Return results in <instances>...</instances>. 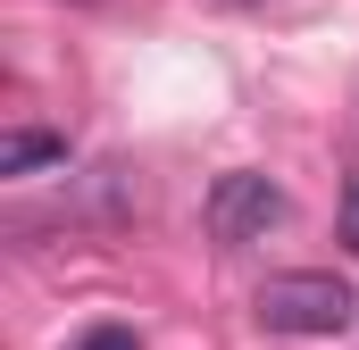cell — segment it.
<instances>
[{"mask_svg": "<svg viewBox=\"0 0 359 350\" xmlns=\"http://www.w3.org/2000/svg\"><path fill=\"white\" fill-rule=\"evenodd\" d=\"M359 317L351 284L334 267H292V275H268L259 284V326L268 334H292V342H326Z\"/></svg>", "mask_w": 359, "mask_h": 350, "instance_id": "obj_1", "label": "cell"}, {"mask_svg": "<svg viewBox=\"0 0 359 350\" xmlns=\"http://www.w3.org/2000/svg\"><path fill=\"white\" fill-rule=\"evenodd\" d=\"M276 225H284V192L259 167H234L209 183V234L217 242H268Z\"/></svg>", "mask_w": 359, "mask_h": 350, "instance_id": "obj_2", "label": "cell"}, {"mask_svg": "<svg viewBox=\"0 0 359 350\" xmlns=\"http://www.w3.org/2000/svg\"><path fill=\"white\" fill-rule=\"evenodd\" d=\"M42 167H67V142L59 134H34V125L0 134V175H42Z\"/></svg>", "mask_w": 359, "mask_h": 350, "instance_id": "obj_3", "label": "cell"}, {"mask_svg": "<svg viewBox=\"0 0 359 350\" xmlns=\"http://www.w3.org/2000/svg\"><path fill=\"white\" fill-rule=\"evenodd\" d=\"M76 350H142V342H134L126 326H92V334H84V342H76Z\"/></svg>", "mask_w": 359, "mask_h": 350, "instance_id": "obj_4", "label": "cell"}, {"mask_svg": "<svg viewBox=\"0 0 359 350\" xmlns=\"http://www.w3.org/2000/svg\"><path fill=\"white\" fill-rule=\"evenodd\" d=\"M343 242L359 251V175H351V192H343Z\"/></svg>", "mask_w": 359, "mask_h": 350, "instance_id": "obj_5", "label": "cell"}]
</instances>
